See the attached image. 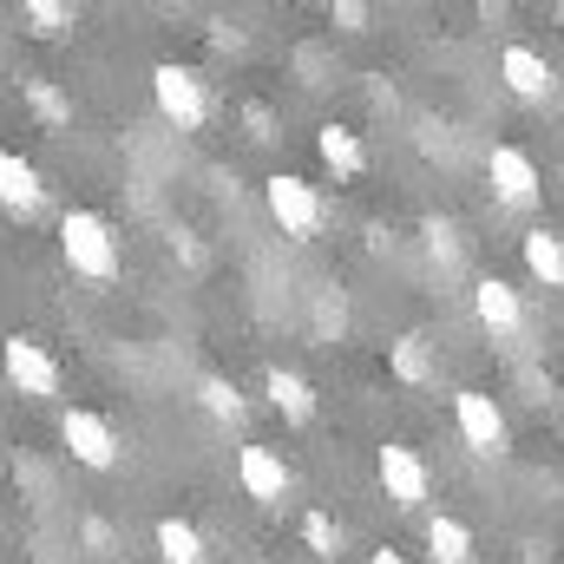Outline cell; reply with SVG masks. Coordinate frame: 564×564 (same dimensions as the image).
<instances>
[{
  "label": "cell",
  "instance_id": "cell-1",
  "mask_svg": "<svg viewBox=\"0 0 564 564\" xmlns=\"http://www.w3.org/2000/svg\"><path fill=\"white\" fill-rule=\"evenodd\" d=\"M59 250H66L73 276H86V282L119 276V243H112V224L99 210H66L59 217Z\"/></svg>",
  "mask_w": 564,
  "mask_h": 564
},
{
  "label": "cell",
  "instance_id": "cell-2",
  "mask_svg": "<svg viewBox=\"0 0 564 564\" xmlns=\"http://www.w3.org/2000/svg\"><path fill=\"white\" fill-rule=\"evenodd\" d=\"M263 197H270V217H276L282 237H295V243L322 237V224H328V204H322V191H315L308 177H295V171H276V177L263 184Z\"/></svg>",
  "mask_w": 564,
  "mask_h": 564
},
{
  "label": "cell",
  "instance_id": "cell-3",
  "mask_svg": "<svg viewBox=\"0 0 564 564\" xmlns=\"http://www.w3.org/2000/svg\"><path fill=\"white\" fill-rule=\"evenodd\" d=\"M151 99H158V112L177 126V132H204V119H210V86L191 73V66H158L151 73Z\"/></svg>",
  "mask_w": 564,
  "mask_h": 564
},
{
  "label": "cell",
  "instance_id": "cell-4",
  "mask_svg": "<svg viewBox=\"0 0 564 564\" xmlns=\"http://www.w3.org/2000/svg\"><path fill=\"white\" fill-rule=\"evenodd\" d=\"M0 368H7V381H13L20 394H33V401H59V388H66V375H59V361L46 355L40 335H7V341H0Z\"/></svg>",
  "mask_w": 564,
  "mask_h": 564
},
{
  "label": "cell",
  "instance_id": "cell-5",
  "mask_svg": "<svg viewBox=\"0 0 564 564\" xmlns=\"http://www.w3.org/2000/svg\"><path fill=\"white\" fill-rule=\"evenodd\" d=\"M453 426H459V440L479 453V459H506V414H499V401L492 394H479V388H466V394H453Z\"/></svg>",
  "mask_w": 564,
  "mask_h": 564
},
{
  "label": "cell",
  "instance_id": "cell-6",
  "mask_svg": "<svg viewBox=\"0 0 564 564\" xmlns=\"http://www.w3.org/2000/svg\"><path fill=\"white\" fill-rule=\"evenodd\" d=\"M59 440H66V453H73L79 466H93V473H112V466H119V433H112L106 414H93V408H66Z\"/></svg>",
  "mask_w": 564,
  "mask_h": 564
},
{
  "label": "cell",
  "instance_id": "cell-7",
  "mask_svg": "<svg viewBox=\"0 0 564 564\" xmlns=\"http://www.w3.org/2000/svg\"><path fill=\"white\" fill-rule=\"evenodd\" d=\"M375 473H381L388 499H394V506H408V512H421L426 499H433V473H426V459L414 453V446H401V440H388V446H381Z\"/></svg>",
  "mask_w": 564,
  "mask_h": 564
},
{
  "label": "cell",
  "instance_id": "cell-8",
  "mask_svg": "<svg viewBox=\"0 0 564 564\" xmlns=\"http://www.w3.org/2000/svg\"><path fill=\"white\" fill-rule=\"evenodd\" d=\"M486 177H492V197H499L506 210H532V204H539V164H532V151H519V144H492Z\"/></svg>",
  "mask_w": 564,
  "mask_h": 564
},
{
  "label": "cell",
  "instance_id": "cell-9",
  "mask_svg": "<svg viewBox=\"0 0 564 564\" xmlns=\"http://www.w3.org/2000/svg\"><path fill=\"white\" fill-rule=\"evenodd\" d=\"M473 315H479V328H486L492 341L525 335V302H519V289H512L506 276H479L473 282Z\"/></svg>",
  "mask_w": 564,
  "mask_h": 564
},
{
  "label": "cell",
  "instance_id": "cell-10",
  "mask_svg": "<svg viewBox=\"0 0 564 564\" xmlns=\"http://www.w3.org/2000/svg\"><path fill=\"white\" fill-rule=\"evenodd\" d=\"M499 79H506L519 99H532V106H545V99L558 93V73H552V59H545L539 46H519V40L499 53Z\"/></svg>",
  "mask_w": 564,
  "mask_h": 564
},
{
  "label": "cell",
  "instance_id": "cell-11",
  "mask_svg": "<svg viewBox=\"0 0 564 564\" xmlns=\"http://www.w3.org/2000/svg\"><path fill=\"white\" fill-rule=\"evenodd\" d=\"M237 479H243V492L257 506H282V492H289V466H282L276 446H243L237 453Z\"/></svg>",
  "mask_w": 564,
  "mask_h": 564
},
{
  "label": "cell",
  "instance_id": "cell-12",
  "mask_svg": "<svg viewBox=\"0 0 564 564\" xmlns=\"http://www.w3.org/2000/svg\"><path fill=\"white\" fill-rule=\"evenodd\" d=\"M0 204L13 217H40V204H46V184H40V171L20 151H0Z\"/></svg>",
  "mask_w": 564,
  "mask_h": 564
},
{
  "label": "cell",
  "instance_id": "cell-13",
  "mask_svg": "<svg viewBox=\"0 0 564 564\" xmlns=\"http://www.w3.org/2000/svg\"><path fill=\"white\" fill-rule=\"evenodd\" d=\"M263 394H270V408H276L282 421H295V426L315 421V388H308L295 368H270V375H263Z\"/></svg>",
  "mask_w": 564,
  "mask_h": 564
},
{
  "label": "cell",
  "instance_id": "cell-14",
  "mask_svg": "<svg viewBox=\"0 0 564 564\" xmlns=\"http://www.w3.org/2000/svg\"><path fill=\"white\" fill-rule=\"evenodd\" d=\"M315 151H322V164H328L335 177H361V171H368V144H361L355 126H322V132H315Z\"/></svg>",
  "mask_w": 564,
  "mask_h": 564
},
{
  "label": "cell",
  "instance_id": "cell-15",
  "mask_svg": "<svg viewBox=\"0 0 564 564\" xmlns=\"http://www.w3.org/2000/svg\"><path fill=\"white\" fill-rule=\"evenodd\" d=\"M519 257H525L532 282L564 289V237H558V230H525V237H519Z\"/></svg>",
  "mask_w": 564,
  "mask_h": 564
},
{
  "label": "cell",
  "instance_id": "cell-16",
  "mask_svg": "<svg viewBox=\"0 0 564 564\" xmlns=\"http://www.w3.org/2000/svg\"><path fill=\"white\" fill-rule=\"evenodd\" d=\"M158 558L164 564H210V545H204V532L191 525V519H158Z\"/></svg>",
  "mask_w": 564,
  "mask_h": 564
},
{
  "label": "cell",
  "instance_id": "cell-17",
  "mask_svg": "<svg viewBox=\"0 0 564 564\" xmlns=\"http://www.w3.org/2000/svg\"><path fill=\"white\" fill-rule=\"evenodd\" d=\"M426 552H433V564H473V532L453 512H440V519H426Z\"/></svg>",
  "mask_w": 564,
  "mask_h": 564
},
{
  "label": "cell",
  "instance_id": "cell-18",
  "mask_svg": "<svg viewBox=\"0 0 564 564\" xmlns=\"http://www.w3.org/2000/svg\"><path fill=\"white\" fill-rule=\"evenodd\" d=\"M197 401H204L210 421H243V408H250V401L237 394V381H224V375H204V381H197Z\"/></svg>",
  "mask_w": 564,
  "mask_h": 564
},
{
  "label": "cell",
  "instance_id": "cell-19",
  "mask_svg": "<svg viewBox=\"0 0 564 564\" xmlns=\"http://www.w3.org/2000/svg\"><path fill=\"white\" fill-rule=\"evenodd\" d=\"M388 368H394V381H408V388H421L426 375H433V361H426L421 335H401V341L388 348Z\"/></svg>",
  "mask_w": 564,
  "mask_h": 564
},
{
  "label": "cell",
  "instance_id": "cell-20",
  "mask_svg": "<svg viewBox=\"0 0 564 564\" xmlns=\"http://www.w3.org/2000/svg\"><path fill=\"white\" fill-rule=\"evenodd\" d=\"M302 545L315 552V558H341V525L328 519V512H302Z\"/></svg>",
  "mask_w": 564,
  "mask_h": 564
},
{
  "label": "cell",
  "instance_id": "cell-21",
  "mask_svg": "<svg viewBox=\"0 0 564 564\" xmlns=\"http://www.w3.org/2000/svg\"><path fill=\"white\" fill-rule=\"evenodd\" d=\"M26 99H33V112H40L46 126H73V99H66L53 79H26Z\"/></svg>",
  "mask_w": 564,
  "mask_h": 564
},
{
  "label": "cell",
  "instance_id": "cell-22",
  "mask_svg": "<svg viewBox=\"0 0 564 564\" xmlns=\"http://www.w3.org/2000/svg\"><path fill=\"white\" fill-rule=\"evenodd\" d=\"M26 20H33V33H66V26H73V7H59V0H26Z\"/></svg>",
  "mask_w": 564,
  "mask_h": 564
},
{
  "label": "cell",
  "instance_id": "cell-23",
  "mask_svg": "<svg viewBox=\"0 0 564 564\" xmlns=\"http://www.w3.org/2000/svg\"><path fill=\"white\" fill-rule=\"evenodd\" d=\"M79 539H86L99 558H112V552H119V539H112V525H106V519H86V525H79Z\"/></svg>",
  "mask_w": 564,
  "mask_h": 564
},
{
  "label": "cell",
  "instance_id": "cell-24",
  "mask_svg": "<svg viewBox=\"0 0 564 564\" xmlns=\"http://www.w3.org/2000/svg\"><path fill=\"white\" fill-rule=\"evenodd\" d=\"M328 20H335L341 33H361V26H368V7H355V0H335V7H328Z\"/></svg>",
  "mask_w": 564,
  "mask_h": 564
},
{
  "label": "cell",
  "instance_id": "cell-25",
  "mask_svg": "<svg viewBox=\"0 0 564 564\" xmlns=\"http://www.w3.org/2000/svg\"><path fill=\"white\" fill-rule=\"evenodd\" d=\"M243 126H250V139H270V132H276V119H270V106H257V99L243 106Z\"/></svg>",
  "mask_w": 564,
  "mask_h": 564
},
{
  "label": "cell",
  "instance_id": "cell-26",
  "mask_svg": "<svg viewBox=\"0 0 564 564\" xmlns=\"http://www.w3.org/2000/svg\"><path fill=\"white\" fill-rule=\"evenodd\" d=\"M426 237H433V257L453 263V250H459V243H453V224H426Z\"/></svg>",
  "mask_w": 564,
  "mask_h": 564
},
{
  "label": "cell",
  "instance_id": "cell-27",
  "mask_svg": "<svg viewBox=\"0 0 564 564\" xmlns=\"http://www.w3.org/2000/svg\"><path fill=\"white\" fill-rule=\"evenodd\" d=\"M375 564H408V552H394V545H381V552H375Z\"/></svg>",
  "mask_w": 564,
  "mask_h": 564
}]
</instances>
